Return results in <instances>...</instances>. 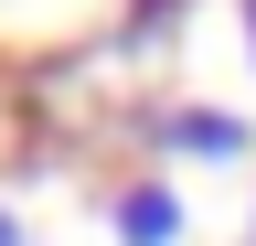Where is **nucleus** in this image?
Returning a JSON list of instances; mask_svg holds the SVG:
<instances>
[{
	"instance_id": "nucleus-1",
	"label": "nucleus",
	"mask_w": 256,
	"mask_h": 246,
	"mask_svg": "<svg viewBox=\"0 0 256 246\" xmlns=\"http://www.w3.org/2000/svg\"><path fill=\"white\" fill-rule=\"evenodd\" d=\"M139 150H160V161H256V118L246 107H192V97H139L118 118Z\"/></svg>"
},
{
	"instance_id": "nucleus-2",
	"label": "nucleus",
	"mask_w": 256,
	"mask_h": 246,
	"mask_svg": "<svg viewBox=\"0 0 256 246\" xmlns=\"http://www.w3.org/2000/svg\"><path fill=\"white\" fill-rule=\"evenodd\" d=\"M107 235L118 246H182V193L160 171H128L118 193H107Z\"/></svg>"
},
{
	"instance_id": "nucleus-3",
	"label": "nucleus",
	"mask_w": 256,
	"mask_h": 246,
	"mask_svg": "<svg viewBox=\"0 0 256 246\" xmlns=\"http://www.w3.org/2000/svg\"><path fill=\"white\" fill-rule=\"evenodd\" d=\"M182 22H192V0H118L107 54H171V43H182Z\"/></svg>"
},
{
	"instance_id": "nucleus-4",
	"label": "nucleus",
	"mask_w": 256,
	"mask_h": 246,
	"mask_svg": "<svg viewBox=\"0 0 256 246\" xmlns=\"http://www.w3.org/2000/svg\"><path fill=\"white\" fill-rule=\"evenodd\" d=\"M0 246H32V235H22V214H11V203H0Z\"/></svg>"
},
{
	"instance_id": "nucleus-5",
	"label": "nucleus",
	"mask_w": 256,
	"mask_h": 246,
	"mask_svg": "<svg viewBox=\"0 0 256 246\" xmlns=\"http://www.w3.org/2000/svg\"><path fill=\"white\" fill-rule=\"evenodd\" d=\"M235 11H246V65H256V0H235Z\"/></svg>"
},
{
	"instance_id": "nucleus-6",
	"label": "nucleus",
	"mask_w": 256,
	"mask_h": 246,
	"mask_svg": "<svg viewBox=\"0 0 256 246\" xmlns=\"http://www.w3.org/2000/svg\"><path fill=\"white\" fill-rule=\"evenodd\" d=\"M246 246H256V214H246Z\"/></svg>"
}]
</instances>
